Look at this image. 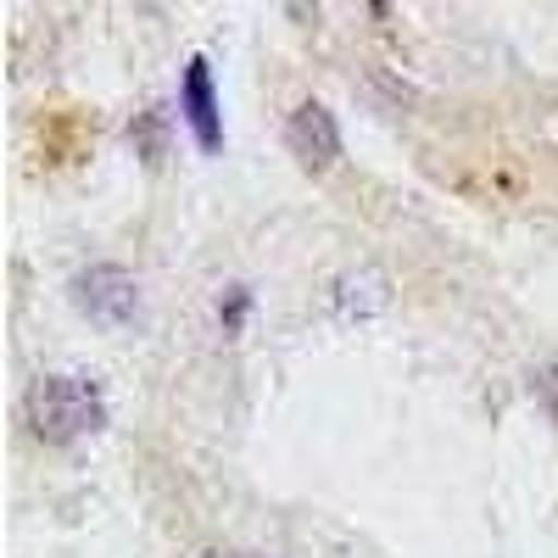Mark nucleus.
<instances>
[{"mask_svg": "<svg viewBox=\"0 0 558 558\" xmlns=\"http://www.w3.org/2000/svg\"><path fill=\"white\" fill-rule=\"evenodd\" d=\"M23 413L39 441L68 447L107 425V397H101L96 375H39L23 397Z\"/></svg>", "mask_w": 558, "mask_h": 558, "instance_id": "f257e3e1", "label": "nucleus"}, {"mask_svg": "<svg viewBox=\"0 0 558 558\" xmlns=\"http://www.w3.org/2000/svg\"><path fill=\"white\" fill-rule=\"evenodd\" d=\"M73 307L89 324H101V330H129V324L140 318V286H134L129 268L96 263V268H84L73 279Z\"/></svg>", "mask_w": 558, "mask_h": 558, "instance_id": "f03ea898", "label": "nucleus"}, {"mask_svg": "<svg viewBox=\"0 0 558 558\" xmlns=\"http://www.w3.org/2000/svg\"><path fill=\"white\" fill-rule=\"evenodd\" d=\"M179 112L184 123H191L196 134V146L202 151H218L223 146V118H218V96H213V73L202 57L184 62V78H179Z\"/></svg>", "mask_w": 558, "mask_h": 558, "instance_id": "7ed1b4c3", "label": "nucleus"}, {"mask_svg": "<svg viewBox=\"0 0 558 558\" xmlns=\"http://www.w3.org/2000/svg\"><path fill=\"white\" fill-rule=\"evenodd\" d=\"M286 140H291V151H296L307 168H330V162L341 157V123H336V112L324 107V101H302V107L291 112Z\"/></svg>", "mask_w": 558, "mask_h": 558, "instance_id": "20e7f679", "label": "nucleus"}, {"mask_svg": "<svg viewBox=\"0 0 558 558\" xmlns=\"http://www.w3.org/2000/svg\"><path fill=\"white\" fill-rule=\"evenodd\" d=\"M386 274L380 268H352V274H341L336 286H330V307L341 313V318H368V313H380L386 307Z\"/></svg>", "mask_w": 558, "mask_h": 558, "instance_id": "39448f33", "label": "nucleus"}, {"mask_svg": "<svg viewBox=\"0 0 558 558\" xmlns=\"http://www.w3.org/2000/svg\"><path fill=\"white\" fill-rule=\"evenodd\" d=\"M246 313H252V291H246V286H229L223 302H218V324H223L229 336H235L241 324H246Z\"/></svg>", "mask_w": 558, "mask_h": 558, "instance_id": "423d86ee", "label": "nucleus"}, {"mask_svg": "<svg viewBox=\"0 0 558 558\" xmlns=\"http://www.w3.org/2000/svg\"><path fill=\"white\" fill-rule=\"evenodd\" d=\"M536 397H542V408L558 418V363H547V368H536Z\"/></svg>", "mask_w": 558, "mask_h": 558, "instance_id": "0eeeda50", "label": "nucleus"}]
</instances>
